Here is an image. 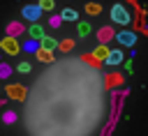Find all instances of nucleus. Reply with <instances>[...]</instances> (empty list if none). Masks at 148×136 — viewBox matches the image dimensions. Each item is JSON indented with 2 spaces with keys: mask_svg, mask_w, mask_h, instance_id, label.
I'll use <instances>...</instances> for the list:
<instances>
[{
  "mask_svg": "<svg viewBox=\"0 0 148 136\" xmlns=\"http://www.w3.org/2000/svg\"><path fill=\"white\" fill-rule=\"evenodd\" d=\"M0 46H2V51H5L7 55H16V53L21 51V46L16 44V39H14V37H5V39L0 41Z\"/></svg>",
  "mask_w": 148,
  "mask_h": 136,
  "instance_id": "nucleus-4",
  "label": "nucleus"
},
{
  "mask_svg": "<svg viewBox=\"0 0 148 136\" xmlns=\"http://www.w3.org/2000/svg\"><path fill=\"white\" fill-rule=\"evenodd\" d=\"M120 62H123V51H120V48H109V53H106V58H104V65L116 67V65H120Z\"/></svg>",
  "mask_w": 148,
  "mask_h": 136,
  "instance_id": "nucleus-5",
  "label": "nucleus"
},
{
  "mask_svg": "<svg viewBox=\"0 0 148 136\" xmlns=\"http://www.w3.org/2000/svg\"><path fill=\"white\" fill-rule=\"evenodd\" d=\"M58 46L65 51V48H72V41H62V44H58Z\"/></svg>",
  "mask_w": 148,
  "mask_h": 136,
  "instance_id": "nucleus-22",
  "label": "nucleus"
},
{
  "mask_svg": "<svg viewBox=\"0 0 148 136\" xmlns=\"http://www.w3.org/2000/svg\"><path fill=\"white\" fill-rule=\"evenodd\" d=\"M42 12H44V9H42L39 5H25V7L21 9L23 18H25V21H30V23H37V21H39V16H42Z\"/></svg>",
  "mask_w": 148,
  "mask_h": 136,
  "instance_id": "nucleus-2",
  "label": "nucleus"
},
{
  "mask_svg": "<svg viewBox=\"0 0 148 136\" xmlns=\"http://www.w3.org/2000/svg\"><path fill=\"white\" fill-rule=\"evenodd\" d=\"M9 74H12V67L5 65V62H0V78H7Z\"/></svg>",
  "mask_w": 148,
  "mask_h": 136,
  "instance_id": "nucleus-15",
  "label": "nucleus"
},
{
  "mask_svg": "<svg viewBox=\"0 0 148 136\" xmlns=\"http://www.w3.org/2000/svg\"><path fill=\"white\" fill-rule=\"evenodd\" d=\"M58 16H60L62 21H79V12H76V9H72V7H65Z\"/></svg>",
  "mask_w": 148,
  "mask_h": 136,
  "instance_id": "nucleus-7",
  "label": "nucleus"
},
{
  "mask_svg": "<svg viewBox=\"0 0 148 136\" xmlns=\"http://www.w3.org/2000/svg\"><path fill=\"white\" fill-rule=\"evenodd\" d=\"M106 53H109V48H106V46H99V48H97L92 55H95L97 60H104V58H106Z\"/></svg>",
  "mask_w": 148,
  "mask_h": 136,
  "instance_id": "nucleus-14",
  "label": "nucleus"
},
{
  "mask_svg": "<svg viewBox=\"0 0 148 136\" xmlns=\"http://www.w3.org/2000/svg\"><path fill=\"white\" fill-rule=\"evenodd\" d=\"M39 46H42L44 51H56V48H58V41H56L53 37H46V35H44V37L39 39Z\"/></svg>",
  "mask_w": 148,
  "mask_h": 136,
  "instance_id": "nucleus-8",
  "label": "nucleus"
},
{
  "mask_svg": "<svg viewBox=\"0 0 148 136\" xmlns=\"http://www.w3.org/2000/svg\"><path fill=\"white\" fill-rule=\"evenodd\" d=\"M76 32H79V37H88V35H90V23L81 21V23L76 25Z\"/></svg>",
  "mask_w": 148,
  "mask_h": 136,
  "instance_id": "nucleus-12",
  "label": "nucleus"
},
{
  "mask_svg": "<svg viewBox=\"0 0 148 136\" xmlns=\"http://www.w3.org/2000/svg\"><path fill=\"white\" fill-rule=\"evenodd\" d=\"M37 5H39L42 9H53V0H39Z\"/></svg>",
  "mask_w": 148,
  "mask_h": 136,
  "instance_id": "nucleus-19",
  "label": "nucleus"
},
{
  "mask_svg": "<svg viewBox=\"0 0 148 136\" xmlns=\"http://www.w3.org/2000/svg\"><path fill=\"white\" fill-rule=\"evenodd\" d=\"M21 2H25V0H21Z\"/></svg>",
  "mask_w": 148,
  "mask_h": 136,
  "instance_id": "nucleus-24",
  "label": "nucleus"
},
{
  "mask_svg": "<svg viewBox=\"0 0 148 136\" xmlns=\"http://www.w3.org/2000/svg\"><path fill=\"white\" fill-rule=\"evenodd\" d=\"M0 92H2V85H0Z\"/></svg>",
  "mask_w": 148,
  "mask_h": 136,
  "instance_id": "nucleus-23",
  "label": "nucleus"
},
{
  "mask_svg": "<svg viewBox=\"0 0 148 136\" xmlns=\"http://www.w3.org/2000/svg\"><path fill=\"white\" fill-rule=\"evenodd\" d=\"M109 37H111V28H102L99 30V41H106Z\"/></svg>",
  "mask_w": 148,
  "mask_h": 136,
  "instance_id": "nucleus-16",
  "label": "nucleus"
},
{
  "mask_svg": "<svg viewBox=\"0 0 148 136\" xmlns=\"http://www.w3.org/2000/svg\"><path fill=\"white\" fill-rule=\"evenodd\" d=\"M7 95L12 99H25V88L23 85H9L7 88Z\"/></svg>",
  "mask_w": 148,
  "mask_h": 136,
  "instance_id": "nucleus-6",
  "label": "nucleus"
},
{
  "mask_svg": "<svg viewBox=\"0 0 148 136\" xmlns=\"http://www.w3.org/2000/svg\"><path fill=\"white\" fill-rule=\"evenodd\" d=\"M37 58H39L42 62H51V60H53L51 51H44V48H39V51H37Z\"/></svg>",
  "mask_w": 148,
  "mask_h": 136,
  "instance_id": "nucleus-13",
  "label": "nucleus"
},
{
  "mask_svg": "<svg viewBox=\"0 0 148 136\" xmlns=\"http://www.w3.org/2000/svg\"><path fill=\"white\" fill-rule=\"evenodd\" d=\"M111 21L118 23V25H130L132 23V14H130V9L123 2H116L111 7Z\"/></svg>",
  "mask_w": 148,
  "mask_h": 136,
  "instance_id": "nucleus-1",
  "label": "nucleus"
},
{
  "mask_svg": "<svg viewBox=\"0 0 148 136\" xmlns=\"http://www.w3.org/2000/svg\"><path fill=\"white\" fill-rule=\"evenodd\" d=\"M28 35H30V39H42V37H44V28H42L39 23H32V25L28 28Z\"/></svg>",
  "mask_w": 148,
  "mask_h": 136,
  "instance_id": "nucleus-9",
  "label": "nucleus"
},
{
  "mask_svg": "<svg viewBox=\"0 0 148 136\" xmlns=\"http://www.w3.org/2000/svg\"><path fill=\"white\" fill-rule=\"evenodd\" d=\"M42 46H39V39H28L25 44H23V51H28V53H37Z\"/></svg>",
  "mask_w": 148,
  "mask_h": 136,
  "instance_id": "nucleus-10",
  "label": "nucleus"
},
{
  "mask_svg": "<svg viewBox=\"0 0 148 136\" xmlns=\"http://www.w3.org/2000/svg\"><path fill=\"white\" fill-rule=\"evenodd\" d=\"M116 41L120 46H134L136 44V32L134 30H120V32H116Z\"/></svg>",
  "mask_w": 148,
  "mask_h": 136,
  "instance_id": "nucleus-3",
  "label": "nucleus"
},
{
  "mask_svg": "<svg viewBox=\"0 0 148 136\" xmlns=\"http://www.w3.org/2000/svg\"><path fill=\"white\" fill-rule=\"evenodd\" d=\"M7 32H9V37H16V35L23 32V25H21V23H9V25H7Z\"/></svg>",
  "mask_w": 148,
  "mask_h": 136,
  "instance_id": "nucleus-11",
  "label": "nucleus"
},
{
  "mask_svg": "<svg viewBox=\"0 0 148 136\" xmlns=\"http://www.w3.org/2000/svg\"><path fill=\"white\" fill-rule=\"evenodd\" d=\"M18 71H21V74H30V71H32V65H30V62H21V65H18Z\"/></svg>",
  "mask_w": 148,
  "mask_h": 136,
  "instance_id": "nucleus-17",
  "label": "nucleus"
},
{
  "mask_svg": "<svg viewBox=\"0 0 148 136\" xmlns=\"http://www.w3.org/2000/svg\"><path fill=\"white\" fill-rule=\"evenodd\" d=\"M88 12H90V14H97V12H99V5H88Z\"/></svg>",
  "mask_w": 148,
  "mask_h": 136,
  "instance_id": "nucleus-21",
  "label": "nucleus"
},
{
  "mask_svg": "<svg viewBox=\"0 0 148 136\" xmlns=\"http://www.w3.org/2000/svg\"><path fill=\"white\" fill-rule=\"evenodd\" d=\"M2 120H5V122H16V113H12V111H7V113L2 115Z\"/></svg>",
  "mask_w": 148,
  "mask_h": 136,
  "instance_id": "nucleus-18",
  "label": "nucleus"
},
{
  "mask_svg": "<svg viewBox=\"0 0 148 136\" xmlns=\"http://www.w3.org/2000/svg\"><path fill=\"white\" fill-rule=\"evenodd\" d=\"M60 23H62V18H60V16H51V28H58Z\"/></svg>",
  "mask_w": 148,
  "mask_h": 136,
  "instance_id": "nucleus-20",
  "label": "nucleus"
}]
</instances>
